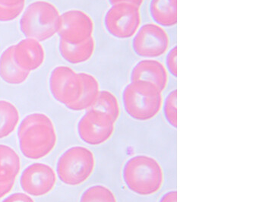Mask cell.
I'll use <instances>...</instances> for the list:
<instances>
[{"label": "cell", "instance_id": "1", "mask_svg": "<svg viewBox=\"0 0 253 202\" xmlns=\"http://www.w3.org/2000/svg\"><path fill=\"white\" fill-rule=\"evenodd\" d=\"M18 135L22 153L31 160L47 156L57 141L53 122L48 116L41 113L27 116L20 124Z\"/></svg>", "mask_w": 253, "mask_h": 202}, {"label": "cell", "instance_id": "2", "mask_svg": "<svg viewBox=\"0 0 253 202\" xmlns=\"http://www.w3.org/2000/svg\"><path fill=\"white\" fill-rule=\"evenodd\" d=\"M123 178L131 192L149 196L161 189L165 176L157 160L147 155H137L126 161L123 169Z\"/></svg>", "mask_w": 253, "mask_h": 202}, {"label": "cell", "instance_id": "3", "mask_svg": "<svg viewBox=\"0 0 253 202\" xmlns=\"http://www.w3.org/2000/svg\"><path fill=\"white\" fill-rule=\"evenodd\" d=\"M123 102L126 112L133 120L148 121L155 118L163 104L162 92L145 81H131L124 88Z\"/></svg>", "mask_w": 253, "mask_h": 202}, {"label": "cell", "instance_id": "4", "mask_svg": "<svg viewBox=\"0 0 253 202\" xmlns=\"http://www.w3.org/2000/svg\"><path fill=\"white\" fill-rule=\"evenodd\" d=\"M60 14L53 4L46 1H36L30 4L22 18L19 26L27 38L45 41L58 33Z\"/></svg>", "mask_w": 253, "mask_h": 202}, {"label": "cell", "instance_id": "5", "mask_svg": "<svg viewBox=\"0 0 253 202\" xmlns=\"http://www.w3.org/2000/svg\"><path fill=\"white\" fill-rule=\"evenodd\" d=\"M94 166L95 158L92 151L84 147H72L58 160L56 173L64 184L79 186L91 176Z\"/></svg>", "mask_w": 253, "mask_h": 202}, {"label": "cell", "instance_id": "6", "mask_svg": "<svg viewBox=\"0 0 253 202\" xmlns=\"http://www.w3.org/2000/svg\"><path fill=\"white\" fill-rule=\"evenodd\" d=\"M141 22L140 8L129 3L112 5L104 17V26L107 32L119 39L134 36Z\"/></svg>", "mask_w": 253, "mask_h": 202}, {"label": "cell", "instance_id": "7", "mask_svg": "<svg viewBox=\"0 0 253 202\" xmlns=\"http://www.w3.org/2000/svg\"><path fill=\"white\" fill-rule=\"evenodd\" d=\"M49 87L53 98L69 109L80 97L83 84L79 73L68 66H59L51 72Z\"/></svg>", "mask_w": 253, "mask_h": 202}, {"label": "cell", "instance_id": "8", "mask_svg": "<svg viewBox=\"0 0 253 202\" xmlns=\"http://www.w3.org/2000/svg\"><path fill=\"white\" fill-rule=\"evenodd\" d=\"M115 122L107 114L89 109L78 123L79 138L90 145H100L111 138Z\"/></svg>", "mask_w": 253, "mask_h": 202}, {"label": "cell", "instance_id": "9", "mask_svg": "<svg viewBox=\"0 0 253 202\" xmlns=\"http://www.w3.org/2000/svg\"><path fill=\"white\" fill-rule=\"evenodd\" d=\"M169 46V38L163 28L148 23L138 30L132 42L134 52L145 58H156L165 54Z\"/></svg>", "mask_w": 253, "mask_h": 202}, {"label": "cell", "instance_id": "10", "mask_svg": "<svg viewBox=\"0 0 253 202\" xmlns=\"http://www.w3.org/2000/svg\"><path fill=\"white\" fill-rule=\"evenodd\" d=\"M94 22L85 12L81 10H69L60 15L59 35L66 43L78 44L92 37Z\"/></svg>", "mask_w": 253, "mask_h": 202}, {"label": "cell", "instance_id": "11", "mask_svg": "<svg viewBox=\"0 0 253 202\" xmlns=\"http://www.w3.org/2000/svg\"><path fill=\"white\" fill-rule=\"evenodd\" d=\"M56 175L53 168L45 163L28 166L20 177V185L27 194L35 197L46 196L56 186Z\"/></svg>", "mask_w": 253, "mask_h": 202}, {"label": "cell", "instance_id": "12", "mask_svg": "<svg viewBox=\"0 0 253 202\" xmlns=\"http://www.w3.org/2000/svg\"><path fill=\"white\" fill-rule=\"evenodd\" d=\"M13 58L20 69L30 73L43 64L44 49L37 40L25 38L13 45Z\"/></svg>", "mask_w": 253, "mask_h": 202}, {"label": "cell", "instance_id": "13", "mask_svg": "<svg viewBox=\"0 0 253 202\" xmlns=\"http://www.w3.org/2000/svg\"><path fill=\"white\" fill-rule=\"evenodd\" d=\"M136 81L152 83L163 92L168 86V71L158 60L144 59L138 62L131 70V81Z\"/></svg>", "mask_w": 253, "mask_h": 202}, {"label": "cell", "instance_id": "14", "mask_svg": "<svg viewBox=\"0 0 253 202\" xmlns=\"http://www.w3.org/2000/svg\"><path fill=\"white\" fill-rule=\"evenodd\" d=\"M95 49V42L93 37L78 44L59 40V50L62 57L71 64L85 63L92 57Z\"/></svg>", "mask_w": 253, "mask_h": 202}, {"label": "cell", "instance_id": "15", "mask_svg": "<svg viewBox=\"0 0 253 202\" xmlns=\"http://www.w3.org/2000/svg\"><path fill=\"white\" fill-rule=\"evenodd\" d=\"M29 75V73L20 69L15 63L13 46L5 49L0 56V78L7 84L17 85L25 82Z\"/></svg>", "mask_w": 253, "mask_h": 202}, {"label": "cell", "instance_id": "16", "mask_svg": "<svg viewBox=\"0 0 253 202\" xmlns=\"http://www.w3.org/2000/svg\"><path fill=\"white\" fill-rule=\"evenodd\" d=\"M177 0H151L150 15L160 26H175L177 24Z\"/></svg>", "mask_w": 253, "mask_h": 202}, {"label": "cell", "instance_id": "17", "mask_svg": "<svg viewBox=\"0 0 253 202\" xmlns=\"http://www.w3.org/2000/svg\"><path fill=\"white\" fill-rule=\"evenodd\" d=\"M79 76L82 81L83 90L77 101L69 107V110L73 111H82L91 108L100 92L98 81L94 76L86 73H79Z\"/></svg>", "mask_w": 253, "mask_h": 202}, {"label": "cell", "instance_id": "18", "mask_svg": "<svg viewBox=\"0 0 253 202\" xmlns=\"http://www.w3.org/2000/svg\"><path fill=\"white\" fill-rule=\"evenodd\" d=\"M21 169V161L16 151L0 145V183L15 181Z\"/></svg>", "mask_w": 253, "mask_h": 202}, {"label": "cell", "instance_id": "19", "mask_svg": "<svg viewBox=\"0 0 253 202\" xmlns=\"http://www.w3.org/2000/svg\"><path fill=\"white\" fill-rule=\"evenodd\" d=\"M18 109L7 100H0V139L6 138L15 131L19 122Z\"/></svg>", "mask_w": 253, "mask_h": 202}, {"label": "cell", "instance_id": "20", "mask_svg": "<svg viewBox=\"0 0 253 202\" xmlns=\"http://www.w3.org/2000/svg\"><path fill=\"white\" fill-rule=\"evenodd\" d=\"M107 114L117 122L120 115V107L117 97L109 90H100L97 100L91 108Z\"/></svg>", "mask_w": 253, "mask_h": 202}, {"label": "cell", "instance_id": "21", "mask_svg": "<svg viewBox=\"0 0 253 202\" xmlns=\"http://www.w3.org/2000/svg\"><path fill=\"white\" fill-rule=\"evenodd\" d=\"M80 202H117L115 195L102 185L90 186L81 196Z\"/></svg>", "mask_w": 253, "mask_h": 202}, {"label": "cell", "instance_id": "22", "mask_svg": "<svg viewBox=\"0 0 253 202\" xmlns=\"http://www.w3.org/2000/svg\"><path fill=\"white\" fill-rule=\"evenodd\" d=\"M176 97H177V91L173 90L169 93L165 100V106H164V112H165V118L168 123L176 128L177 125L176 121Z\"/></svg>", "mask_w": 253, "mask_h": 202}, {"label": "cell", "instance_id": "23", "mask_svg": "<svg viewBox=\"0 0 253 202\" xmlns=\"http://www.w3.org/2000/svg\"><path fill=\"white\" fill-rule=\"evenodd\" d=\"M24 8L25 4L15 6H8L0 4V22H12L16 19L22 13Z\"/></svg>", "mask_w": 253, "mask_h": 202}, {"label": "cell", "instance_id": "24", "mask_svg": "<svg viewBox=\"0 0 253 202\" xmlns=\"http://www.w3.org/2000/svg\"><path fill=\"white\" fill-rule=\"evenodd\" d=\"M176 56H177V47L175 46L169 50L166 58V64L168 71L175 78L177 77Z\"/></svg>", "mask_w": 253, "mask_h": 202}, {"label": "cell", "instance_id": "25", "mask_svg": "<svg viewBox=\"0 0 253 202\" xmlns=\"http://www.w3.org/2000/svg\"><path fill=\"white\" fill-rule=\"evenodd\" d=\"M2 202H35V201L25 193H14L4 199Z\"/></svg>", "mask_w": 253, "mask_h": 202}, {"label": "cell", "instance_id": "26", "mask_svg": "<svg viewBox=\"0 0 253 202\" xmlns=\"http://www.w3.org/2000/svg\"><path fill=\"white\" fill-rule=\"evenodd\" d=\"M14 185H15V181L0 183V199L7 196L13 189Z\"/></svg>", "mask_w": 253, "mask_h": 202}, {"label": "cell", "instance_id": "27", "mask_svg": "<svg viewBox=\"0 0 253 202\" xmlns=\"http://www.w3.org/2000/svg\"><path fill=\"white\" fill-rule=\"evenodd\" d=\"M109 2L111 5H115L119 3H129L135 5V6L140 7L143 4L144 0H109Z\"/></svg>", "mask_w": 253, "mask_h": 202}, {"label": "cell", "instance_id": "28", "mask_svg": "<svg viewBox=\"0 0 253 202\" xmlns=\"http://www.w3.org/2000/svg\"><path fill=\"white\" fill-rule=\"evenodd\" d=\"M177 193L176 191H170L161 198L159 202H176Z\"/></svg>", "mask_w": 253, "mask_h": 202}, {"label": "cell", "instance_id": "29", "mask_svg": "<svg viewBox=\"0 0 253 202\" xmlns=\"http://www.w3.org/2000/svg\"><path fill=\"white\" fill-rule=\"evenodd\" d=\"M25 0H0V4L8 6H15V5L25 4Z\"/></svg>", "mask_w": 253, "mask_h": 202}]
</instances>
